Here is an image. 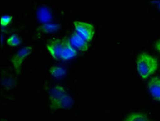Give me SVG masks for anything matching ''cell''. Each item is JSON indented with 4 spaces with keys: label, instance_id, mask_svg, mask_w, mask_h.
I'll list each match as a JSON object with an SVG mask.
<instances>
[{
    "label": "cell",
    "instance_id": "cell-14",
    "mask_svg": "<svg viewBox=\"0 0 160 121\" xmlns=\"http://www.w3.org/2000/svg\"><path fill=\"white\" fill-rule=\"evenodd\" d=\"M151 46V49H152L153 52H154L155 54L160 57V33L158 35H157L154 38H153L152 40L150 42Z\"/></svg>",
    "mask_w": 160,
    "mask_h": 121
},
{
    "label": "cell",
    "instance_id": "cell-7",
    "mask_svg": "<svg viewBox=\"0 0 160 121\" xmlns=\"http://www.w3.org/2000/svg\"><path fill=\"white\" fill-rule=\"evenodd\" d=\"M37 53L38 45L31 35L23 46L6 53L5 62L16 74L23 78L28 65L34 60Z\"/></svg>",
    "mask_w": 160,
    "mask_h": 121
},
{
    "label": "cell",
    "instance_id": "cell-3",
    "mask_svg": "<svg viewBox=\"0 0 160 121\" xmlns=\"http://www.w3.org/2000/svg\"><path fill=\"white\" fill-rule=\"evenodd\" d=\"M62 35L87 59L98 44L99 24L95 18L89 17L85 13H77L72 16L68 28Z\"/></svg>",
    "mask_w": 160,
    "mask_h": 121
},
{
    "label": "cell",
    "instance_id": "cell-6",
    "mask_svg": "<svg viewBox=\"0 0 160 121\" xmlns=\"http://www.w3.org/2000/svg\"><path fill=\"white\" fill-rule=\"evenodd\" d=\"M31 36L29 6L21 12V19L19 23L1 36L2 52L8 53L23 46L28 38Z\"/></svg>",
    "mask_w": 160,
    "mask_h": 121
},
{
    "label": "cell",
    "instance_id": "cell-12",
    "mask_svg": "<svg viewBox=\"0 0 160 121\" xmlns=\"http://www.w3.org/2000/svg\"><path fill=\"white\" fill-rule=\"evenodd\" d=\"M21 19V13L15 12L12 10H2L0 14V31L1 36L17 24Z\"/></svg>",
    "mask_w": 160,
    "mask_h": 121
},
{
    "label": "cell",
    "instance_id": "cell-10",
    "mask_svg": "<svg viewBox=\"0 0 160 121\" xmlns=\"http://www.w3.org/2000/svg\"><path fill=\"white\" fill-rule=\"evenodd\" d=\"M118 121H156L154 115L142 108H129L119 116Z\"/></svg>",
    "mask_w": 160,
    "mask_h": 121
},
{
    "label": "cell",
    "instance_id": "cell-15",
    "mask_svg": "<svg viewBox=\"0 0 160 121\" xmlns=\"http://www.w3.org/2000/svg\"><path fill=\"white\" fill-rule=\"evenodd\" d=\"M2 121H12L9 116H2Z\"/></svg>",
    "mask_w": 160,
    "mask_h": 121
},
{
    "label": "cell",
    "instance_id": "cell-2",
    "mask_svg": "<svg viewBox=\"0 0 160 121\" xmlns=\"http://www.w3.org/2000/svg\"><path fill=\"white\" fill-rule=\"evenodd\" d=\"M77 80L58 82L44 78L40 83L43 103L48 115L75 114L79 110Z\"/></svg>",
    "mask_w": 160,
    "mask_h": 121
},
{
    "label": "cell",
    "instance_id": "cell-5",
    "mask_svg": "<svg viewBox=\"0 0 160 121\" xmlns=\"http://www.w3.org/2000/svg\"><path fill=\"white\" fill-rule=\"evenodd\" d=\"M160 68L159 59L148 48L136 49L133 57V70L136 79L146 82L156 75Z\"/></svg>",
    "mask_w": 160,
    "mask_h": 121
},
{
    "label": "cell",
    "instance_id": "cell-4",
    "mask_svg": "<svg viewBox=\"0 0 160 121\" xmlns=\"http://www.w3.org/2000/svg\"><path fill=\"white\" fill-rule=\"evenodd\" d=\"M48 60L81 66L86 59L72 45L62 34L49 38L41 44Z\"/></svg>",
    "mask_w": 160,
    "mask_h": 121
},
{
    "label": "cell",
    "instance_id": "cell-8",
    "mask_svg": "<svg viewBox=\"0 0 160 121\" xmlns=\"http://www.w3.org/2000/svg\"><path fill=\"white\" fill-rule=\"evenodd\" d=\"M23 83V78L17 74L6 62L1 64V98L5 103L17 102L18 94Z\"/></svg>",
    "mask_w": 160,
    "mask_h": 121
},
{
    "label": "cell",
    "instance_id": "cell-16",
    "mask_svg": "<svg viewBox=\"0 0 160 121\" xmlns=\"http://www.w3.org/2000/svg\"><path fill=\"white\" fill-rule=\"evenodd\" d=\"M83 121H101V120H98V119H85Z\"/></svg>",
    "mask_w": 160,
    "mask_h": 121
},
{
    "label": "cell",
    "instance_id": "cell-1",
    "mask_svg": "<svg viewBox=\"0 0 160 121\" xmlns=\"http://www.w3.org/2000/svg\"><path fill=\"white\" fill-rule=\"evenodd\" d=\"M72 15L53 0H36L29 5L31 35L37 45L62 34Z\"/></svg>",
    "mask_w": 160,
    "mask_h": 121
},
{
    "label": "cell",
    "instance_id": "cell-9",
    "mask_svg": "<svg viewBox=\"0 0 160 121\" xmlns=\"http://www.w3.org/2000/svg\"><path fill=\"white\" fill-rule=\"evenodd\" d=\"M80 66L48 60L45 66V78L58 82L73 79L74 74Z\"/></svg>",
    "mask_w": 160,
    "mask_h": 121
},
{
    "label": "cell",
    "instance_id": "cell-11",
    "mask_svg": "<svg viewBox=\"0 0 160 121\" xmlns=\"http://www.w3.org/2000/svg\"><path fill=\"white\" fill-rule=\"evenodd\" d=\"M145 95L151 103L160 107V74L154 75L146 82Z\"/></svg>",
    "mask_w": 160,
    "mask_h": 121
},
{
    "label": "cell",
    "instance_id": "cell-13",
    "mask_svg": "<svg viewBox=\"0 0 160 121\" xmlns=\"http://www.w3.org/2000/svg\"><path fill=\"white\" fill-rule=\"evenodd\" d=\"M148 4L149 9L151 13L154 15V17L160 21V1H149L147 2Z\"/></svg>",
    "mask_w": 160,
    "mask_h": 121
}]
</instances>
